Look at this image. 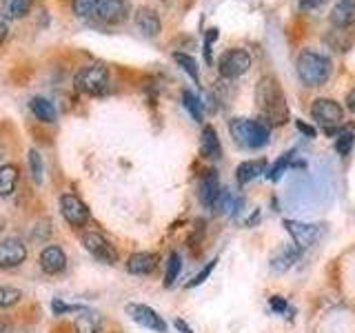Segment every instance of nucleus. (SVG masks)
I'll return each mask as SVG.
<instances>
[{
	"instance_id": "obj_11",
	"label": "nucleus",
	"mask_w": 355,
	"mask_h": 333,
	"mask_svg": "<svg viewBox=\"0 0 355 333\" xmlns=\"http://www.w3.org/2000/svg\"><path fill=\"white\" fill-rule=\"evenodd\" d=\"M127 314L131 316L133 322H138V325L147 327L151 331H158V333H164L166 331V322L162 320V316H158L151 307L147 305H136L131 302L127 305Z\"/></svg>"
},
{
	"instance_id": "obj_2",
	"label": "nucleus",
	"mask_w": 355,
	"mask_h": 333,
	"mask_svg": "<svg viewBox=\"0 0 355 333\" xmlns=\"http://www.w3.org/2000/svg\"><path fill=\"white\" fill-rule=\"evenodd\" d=\"M295 69L300 80L306 87H320L329 80L331 76V60L329 56L320 53L315 49H302L295 60Z\"/></svg>"
},
{
	"instance_id": "obj_33",
	"label": "nucleus",
	"mask_w": 355,
	"mask_h": 333,
	"mask_svg": "<svg viewBox=\"0 0 355 333\" xmlns=\"http://www.w3.org/2000/svg\"><path fill=\"white\" fill-rule=\"evenodd\" d=\"M216 264H218V260H211V262H207V266H205V269L200 271V273H198V275L193 278V280L187 284V287L191 289V287H198V284H202V282L207 280V278L211 275V271H214V266H216Z\"/></svg>"
},
{
	"instance_id": "obj_24",
	"label": "nucleus",
	"mask_w": 355,
	"mask_h": 333,
	"mask_svg": "<svg viewBox=\"0 0 355 333\" xmlns=\"http://www.w3.org/2000/svg\"><path fill=\"white\" fill-rule=\"evenodd\" d=\"M29 109L33 111V116L42 122H55V107L49 103L47 98H31Z\"/></svg>"
},
{
	"instance_id": "obj_28",
	"label": "nucleus",
	"mask_w": 355,
	"mask_h": 333,
	"mask_svg": "<svg viewBox=\"0 0 355 333\" xmlns=\"http://www.w3.org/2000/svg\"><path fill=\"white\" fill-rule=\"evenodd\" d=\"M22 291L14 287H0V309H9L20 302Z\"/></svg>"
},
{
	"instance_id": "obj_9",
	"label": "nucleus",
	"mask_w": 355,
	"mask_h": 333,
	"mask_svg": "<svg viewBox=\"0 0 355 333\" xmlns=\"http://www.w3.org/2000/svg\"><path fill=\"white\" fill-rule=\"evenodd\" d=\"M60 211L62 218L69 222L71 227H85L89 222V209L85 207V203L73 194H64L60 198Z\"/></svg>"
},
{
	"instance_id": "obj_35",
	"label": "nucleus",
	"mask_w": 355,
	"mask_h": 333,
	"mask_svg": "<svg viewBox=\"0 0 355 333\" xmlns=\"http://www.w3.org/2000/svg\"><path fill=\"white\" fill-rule=\"evenodd\" d=\"M269 307L275 311V314H284V311L288 309L286 300H284L282 296H271V298H269Z\"/></svg>"
},
{
	"instance_id": "obj_27",
	"label": "nucleus",
	"mask_w": 355,
	"mask_h": 333,
	"mask_svg": "<svg viewBox=\"0 0 355 333\" xmlns=\"http://www.w3.org/2000/svg\"><path fill=\"white\" fill-rule=\"evenodd\" d=\"M173 58L175 62L182 67V69L193 78V83H200V74H198V62L191 58V56H187V53H180V51H175L173 53Z\"/></svg>"
},
{
	"instance_id": "obj_10",
	"label": "nucleus",
	"mask_w": 355,
	"mask_h": 333,
	"mask_svg": "<svg viewBox=\"0 0 355 333\" xmlns=\"http://www.w3.org/2000/svg\"><path fill=\"white\" fill-rule=\"evenodd\" d=\"M27 258V247L18 238L0 240V269H14Z\"/></svg>"
},
{
	"instance_id": "obj_6",
	"label": "nucleus",
	"mask_w": 355,
	"mask_h": 333,
	"mask_svg": "<svg viewBox=\"0 0 355 333\" xmlns=\"http://www.w3.org/2000/svg\"><path fill=\"white\" fill-rule=\"evenodd\" d=\"M83 244H85V249L100 262H105V264L118 262V251L114 249V244H111L103 233H98V231L83 233Z\"/></svg>"
},
{
	"instance_id": "obj_7",
	"label": "nucleus",
	"mask_w": 355,
	"mask_h": 333,
	"mask_svg": "<svg viewBox=\"0 0 355 333\" xmlns=\"http://www.w3.org/2000/svg\"><path fill=\"white\" fill-rule=\"evenodd\" d=\"M284 229L291 233L293 242L300 249L313 247V244L322 238V225H306V222H297V220H284Z\"/></svg>"
},
{
	"instance_id": "obj_5",
	"label": "nucleus",
	"mask_w": 355,
	"mask_h": 333,
	"mask_svg": "<svg viewBox=\"0 0 355 333\" xmlns=\"http://www.w3.org/2000/svg\"><path fill=\"white\" fill-rule=\"evenodd\" d=\"M311 116L324 127L327 133H336V127H340L344 120V109L340 103H336V100H331V98H318L315 103L311 105Z\"/></svg>"
},
{
	"instance_id": "obj_26",
	"label": "nucleus",
	"mask_w": 355,
	"mask_h": 333,
	"mask_svg": "<svg viewBox=\"0 0 355 333\" xmlns=\"http://www.w3.org/2000/svg\"><path fill=\"white\" fill-rule=\"evenodd\" d=\"M291 160H293V151H288V153H282L280 158L275 160V164L271 166L269 171H266V178H269V180H280L282 178V173L286 171V166L291 164Z\"/></svg>"
},
{
	"instance_id": "obj_40",
	"label": "nucleus",
	"mask_w": 355,
	"mask_h": 333,
	"mask_svg": "<svg viewBox=\"0 0 355 333\" xmlns=\"http://www.w3.org/2000/svg\"><path fill=\"white\" fill-rule=\"evenodd\" d=\"M173 325H175V329H178V331H182V333H193V331H191V327H189L187 322H182V320H175Z\"/></svg>"
},
{
	"instance_id": "obj_31",
	"label": "nucleus",
	"mask_w": 355,
	"mask_h": 333,
	"mask_svg": "<svg viewBox=\"0 0 355 333\" xmlns=\"http://www.w3.org/2000/svg\"><path fill=\"white\" fill-rule=\"evenodd\" d=\"M29 169H31V178L36 180V185L42 182V158L36 149L29 151Z\"/></svg>"
},
{
	"instance_id": "obj_19",
	"label": "nucleus",
	"mask_w": 355,
	"mask_h": 333,
	"mask_svg": "<svg viewBox=\"0 0 355 333\" xmlns=\"http://www.w3.org/2000/svg\"><path fill=\"white\" fill-rule=\"evenodd\" d=\"M76 333H103V316L96 311L83 309L80 316L76 318Z\"/></svg>"
},
{
	"instance_id": "obj_17",
	"label": "nucleus",
	"mask_w": 355,
	"mask_h": 333,
	"mask_svg": "<svg viewBox=\"0 0 355 333\" xmlns=\"http://www.w3.org/2000/svg\"><path fill=\"white\" fill-rule=\"evenodd\" d=\"M355 20V0H338V5L331 11V22L338 29L349 27Z\"/></svg>"
},
{
	"instance_id": "obj_18",
	"label": "nucleus",
	"mask_w": 355,
	"mask_h": 333,
	"mask_svg": "<svg viewBox=\"0 0 355 333\" xmlns=\"http://www.w3.org/2000/svg\"><path fill=\"white\" fill-rule=\"evenodd\" d=\"M300 260V247H282L280 251H275L273 253V258H271V269L275 273H284L288 271L291 266Z\"/></svg>"
},
{
	"instance_id": "obj_39",
	"label": "nucleus",
	"mask_w": 355,
	"mask_h": 333,
	"mask_svg": "<svg viewBox=\"0 0 355 333\" xmlns=\"http://www.w3.org/2000/svg\"><path fill=\"white\" fill-rule=\"evenodd\" d=\"M347 107H349L351 114H355V87L351 89L349 96H347Z\"/></svg>"
},
{
	"instance_id": "obj_12",
	"label": "nucleus",
	"mask_w": 355,
	"mask_h": 333,
	"mask_svg": "<svg viewBox=\"0 0 355 333\" xmlns=\"http://www.w3.org/2000/svg\"><path fill=\"white\" fill-rule=\"evenodd\" d=\"M131 11L129 0H98V9H96V16L109 22V25H116V22H122Z\"/></svg>"
},
{
	"instance_id": "obj_42",
	"label": "nucleus",
	"mask_w": 355,
	"mask_h": 333,
	"mask_svg": "<svg viewBox=\"0 0 355 333\" xmlns=\"http://www.w3.org/2000/svg\"><path fill=\"white\" fill-rule=\"evenodd\" d=\"M0 333H11V325L7 320H0Z\"/></svg>"
},
{
	"instance_id": "obj_25",
	"label": "nucleus",
	"mask_w": 355,
	"mask_h": 333,
	"mask_svg": "<svg viewBox=\"0 0 355 333\" xmlns=\"http://www.w3.org/2000/svg\"><path fill=\"white\" fill-rule=\"evenodd\" d=\"M182 269V262H180V253L171 251L169 253V260H166V273H164V287L169 289L173 287V282L178 280V273Z\"/></svg>"
},
{
	"instance_id": "obj_13",
	"label": "nucleus",
	"mask_w": 355,
	"mask_h": 333,
	"mask_svg": "<svg viewBox=\"0 0 355 333\" xmlns=\"http://www.w3.org/2000/svg\"><path fill=\"white\" fill-rule=\"evenodd\" d=\"M220 191H222V189H220V180H218L216 169H207L202 173V178H200V187H198L200 203H202L207 209H214Z\"/></svg>"
},
{
	"instance_id": "obj_1",
	"label": "nucleus",
	"mask_w": 355,
	"mask_h": 333,
	"mask_svg": "<svg viewBox=\"0 0 355 333\" xmlns=\"http://www.w3.org/2000/svg\"><path fill=\"white\" fill-rule=\"evenodd\" d=\"M255 103L264 118L266 125L271 127H282L288 122V105L280 83L271 76H262L255 87Z\"/></svg>"
},
{
	"instance_id": "obj_4",
	"label": "nucleus",
	"mask_w": 355,
	"mask_h": 333,
	"mask_svg": "<svg viewBox=\"0 0 355 333\" xmlns=\"http://www.w3.org/2000/svg\"><path fill=\"white\" fill-rule=\"evenodd\" d=\"M107 87H109V71H107V67L100 62L83 67L76 76V89L83 94L100 96L107 92Z\"/></svg>"
},
{
	"instance_id": "obj_15",
	"label": "nucleus",
	"mask_w": 355,
	"mask_h": 333,
	"mask_svg": "<svg viewBox=\"0 0 355 333\" xmlns=\"http://www.w3.org/2000/svg\"><path fill=\"white\" fill-rule=\"evenodd\" d=\"M136 27L144 33L147 38H155L162 29V22H160V16L155 14L153 9L149 7H140L136 11Z\"/></svg>"
},
{
	"instance_id": "obj_30",
	"label": "nucleus",
	"mask_w": 355,
	"mask_h": 333,
	"mask_svg": "<svg viewBox=\"0 0 355 333\" xmlns=\"http://www.w3.org/2000/svg\"><path fill=\"white\" fill-rule=\"evenodd\" d=\"M98 9V0H73V14L78 18L94 16Z\"/></svg>"
},
{
	"instance_id": "obj_23",
	"label": "nucleus",
	"mask_w": 355,
	"mask_h": 333,
	"mask_svg": "<svg viewBox=\"0 0 355 333\" xmlns=\"http://www.w3.org/2000/svg\"><path fill=\"white\" fill-rule=\"evenodd\" d=\"M18 185V169L14 164L0 166V198H7L14 194V189Z\"/></svg>"
},
{
	"instance_id": "obj_21",
	"label": "nucleus",
	"mask_w": 355,
	"mask_h": 333,
	"mask_svg": "<svg viewBox=\"0 0 355 333\" xmlns=\"http://www.w3.org/2000/svg\"><path fill=\"white\" fill-rule=\"evenodd\" d=\"M260 173H266V160H247V162L238 164V169H236V178L240 185H247V182L255 180Z\"/></svg>"
},
{
	"instance_id": "obj_41",
	"label": "nucleus",
	"mask_w": 355,
	"mask_h": 333,
	"mask_svg": "<svg viewBox=\"0 0 355 333\" xmlns=\"http://www.w3.org/2000/svg\"><path fill=\"white\" fill-rule=\"evenodd\" d=\"M5 38H7V25H5L3 20H0V44L5 42Z\"/></svg>"
},
{
	"instance_id": "obj_38",
	"label": "nucleus",
	"mask_w": 355,
	"mask_h": 333,
	"mask_svg": "<svg viewBox=\"0 0 355 333\" xmlns=\"http://www.w3.org/2000/svg\"><path fill=\"white\" fill-rule=\"evenodd\" d=\"M297 129H300V131H302V133H306V136H309V138H315V129H313V127H311V125H304V122H302V120H297Z\"/></svg>"
},
{
	"instance_id": "obj_22",
	"label": "nucleus",
	"mask_w": 355,
	"mask_h": 333,
	"mask_svg": "<svg viewBox=\"0 0 355 333\" xmlns=\"http://www.w3.org/2000/svg\"><path fill=\"white\" fill-rule=\"evenodd\" d=\"M31 9V0H3V7H0V14L9 20L16 18H25Z\"/></svg>"
},
{
	"instance_id": "obj_20",
	"label": "nucleus",
	"mask_w": 355,
	"mask_h": 333,
	"mask_svg": "<svg viewBox=\"0 0 355 333\" xmlns=\"http://www.w3.org/2000/svg\"><path fill=\"white\" fill-rule=\"evenodd\" d=\"M220 151H222V147H220L218 133H216L214 127L207 125L202 129V136H200V153H202L205 158L214 160V158H220Z\"/></svg>"
},
{
	"instance_id": "obj_36",
	"label": "nucleus",
	"mask_w": 355,
	"mask_h": 333,
	"mask_svg": "<svg viewBox=\"0 0 355 333\" xmlns=\"http://www.w3.org/2000/svg\"><path fill=\"white\" fill-rule=\"evenodd\" d=\"M218 38V29H209V36H207V42H205V53H207V60H211V42Z\"/></svg>"
},
{
	"instance_id": "obj_29",
	"label": "nucleus",
	"mask_w": 355,
	"mask_h": 333,
	"mask_svg": "<svg viewBox=\"0 0 355 333\" xmlns=\"http://www.w3.org/2000/svg\"><path fill=\"white\" fill-rule=\"evenodd\" d=\"M182 105L191 111V116H193V120H202V103H200V98L198 96H193L191 92H182Z\"/></svg>"
},
{
	"instance_id": "obj_8",
	"label": "nucleus",
	"mask_w": 355,
	"mask_h": 333,
	"mask_svg": "<svg viewBox=\"0 0 355 333\" xmlns=\"http://www.w3.org/2000/svg\"><path fill=\"white\" fill-rule=\"evenodd\" d=\"M218 67H220V74L225 78H238L249 71L251 56L244 49H229L227 53H222Z\"/></svg>"
},
{
	"instance_id": "obj_34",
	"label": "nucleus",
	"mask_w": 355,
	"mask_h": 333,
	"mask_svg": "<svg viewBox=\"0 0 355 333\" xmlns=\"http://www.w3.org/2000/svg\"><path fill=\"white\" fill-rule=\"evenodd\" d=\"M51 309H53V314H55V316L67 314V311H83V307H78V305H64V302H60V300H53V302H51Z\"/></svg>"
},
{
	"instance_id": "obj_3",
	"label": "nucleus",
	"mask_w": 355,
	"mask_h": 333,
	"mask_svg": "<svg viewBox=\"0 0 355 333\" xmlns=\"http://www.w3.org/2000/svg\"><path fill=\"white\" fill-rule=\"evenodd\" d=\"M229 131L233 140L244 149H260L269 142V125L251 118H233L229 120Z\"/></svg>"
},
{
	"instance_id": "obj_16",
	"label": "nucleus",
	"mask_w": 355,
	"mask_h": 333,
	"mask_svg": "<svg viewBox=\"0 0 355 333\" xmlns=\"http://www.w3.org/2000/svg\"><path fill=\"white\" fill-rule=\"evenodd\" d=\"M155 266H158V255L151 253V251L133 253L127 260V271L133 275H147L155 269Z\"/></svg>"
},
{
	"instance_id": "obj_14",
	"label": "nucleus",
	"mask_w": 355,
	"mask_h": 333,
	"mask_svg": "<svg viewBox=\"0 0 355 333\" xmlns=\"http://www.w3.org/2000/svg\"><path fill=\"white\" fill-rule=\"evenodd\" d=\"M40 266L44 273H60L64 271L67 266V255L60 247H55V244H49V247H44L42 253H40Z\"/></svg>"
},
{
	"instance_id": "obj_32",
	"label": "nucleus",
	"mask_w": 355,
	"mask_h": 333,
	"mask_svg": "<svg viewBox=\"0 0 355 333\" xmlns=\"http://www.w3.org/2000/svg\"><path fill=\"white\" fill-rule=\"evenodd\" d=\"M353 142H355L353 133L351 131H342L340 136H338V140H336V151L340 155H349L351 149H353Z\"/></svg>"
},
{
	"instance_id": "obj_37",
	"label": "nucleus",
	"mask_w": 355,
	"mask_h": 333,
	"mask_svg": "<svg viewBox=\"0 0 355 333\" xmlns=\"http://www.w3.org/2000/svg\"><path fill=\"white\" fill-rule=\"evenodd\" d=\"M324 3H327V0H300V7H302V9H318Z\"/></svg>"
}]
</instances>
